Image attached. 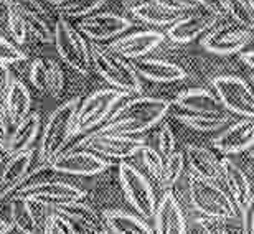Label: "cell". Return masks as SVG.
I'll use <instances>...</instances> for the list:
<instances>
[{
  "instance_id": "6da1fadb",
  "label": "cell",
  "mask_w": 254,
  "mask_h": 234,
  "mask_svg": "<svg viewBox=\"0 0 254 234\" xmlns=\"http://www.w3.org/2000/svg\"><path fill=\"white\" fill-rule=\"evenodd\" d=\"M172 103L162 98H150V96H139V98H127L124 103L118 106L108 120L93 130L96 134H118L135 137L145 134L154 129L157 124L164 120V117L170 113Z\"/></svg>"
},
{
  "instance_id": "7a4b0ae2",
  "label": "cell",
  "mask_w": 254,
  "mask_h": 234,
  "mask_svg": "<svg viewBox=\"0 0 254 234\" xmlns=\"http://www.w3.org/2000/svg\"><path fill=\"white\" fill-rule=\"evenodd\" d=\"M47 170H50L48 165L40 164L37 165V169L30 170L27 178L17 186V190L10 195L8 200L23 198V200H30L43 208H50V210H57V208L69 205L73 201L84 200L86 191L83 188L68 181L48 180V178L40 176Z\"/></svg>"
},
{
  "instance_id": "3957f363",
  "label": "cell",
  "mask_w": 254,
  "mask_h": 234,
  "mask_svg": "<svg viewBox=\"0 0 254 234\" xmlns=\"http://www.w3.org/2000/svg\"><path fill=\"white\" fill-rule=\"evenodd\" d=\"M79 98L66 101L50 114L47 124L42 130L37 152L40 165H50L62 152H64L68 144H71V140L79 135Z\"/></svg>"
},
{
  "instance_id": "277c9868",
  "label": "cell",
  "mask_w": 254,
  "mask_h": 234,
  "mask_svg": "<svg viewBox=\"0 0 254 234\" xmlns=\"http://www.w3.org/2000/svg\"><path fill=\"white\" fill-rule=\"evenodd\" d=\"M189 196L193 210L203 215V218L218 221H230L238 218L236 205L216 181L190 175Z\"/></svg>"
},
{
  "instance_id": "5b68a950",
  "label": "cell",
  "mask_w": 254,
  "mask_h": 234,
  "mask_svg": "<svg viewBox=\"0 0 254 234\" xmlns=\"http://www.w3.org/2000/svg\"><path fill=\"white\" fill-rule=\"evenodd\" d=\"M91 63L101 78L116 89L124 91L127 94H139L142 91L140 78L137 76L132 63L118 57L108 47H101L98 43L89 45Z\"/></svg>"
},
{
  "instance_id": "8992f818",
  "label": "cell",
  "mask_w": 254,
  "mask_h": 234,
  "mask_svg": "<svg viewBox=\"0 0 254 234\" xmlns=\"http://www.w3.org/2000/svg\"><path fill=\"white\" fill-rule=\"evenodd\" d=\"M53 43L57 45L60 57L79 74H89L93 63H91V50L86 43L79 30L71 25L69 20L60 17L53 25Z\"/></svg>"
},
{
  "instance_id": "52a82bcc",
  "label": "cell",
  "mask_w": 254,
  "mask_h": 234,
  "mask_svg": "<svg viewBox=\"0 0 254 234\" xmlns=\"http://www.w3.org/2000/svg\"><path fill=\"white\" fill-rule=\"evenodd\" d=\"M119 183L127 203L134 208L137 215L144 218L145 221L154 220L157 198L149 178L137 167L129 164L127 160H123L119 164Z\"/></svg>"
},
{
  "instance_id": "ba28073f",
  "label": "cell",
  "mask_w": 254,
  "mask_h": 234,
  "mask_svg": "<svg viewBox=\"0 0 254 234\" xmlns=\"http://www.w3.org/2000/svg\"><path fill=\"white\" fill-rule=\"evenodd\" d=\"M130 94L124 93L121 89L108 88L98 89L89 96H86L83 101H79L78 108V124L79 134H89L94 129H98L109 119L111 114L118 109L121 103L129 98Z\"/></svg>"
},
{
  "instance_id": "9c48e42d",
  "label": "cell",
  "mask_w": 254,
  "mask_h": 234,
  "mask_svg": "<svg viewBox=\"0 0 254 234\" xmlns=\"http://www.w3.org/2000/svg\"><path fill=\"white\" fill-rule=\"evenodd\" d=\"M144 145L145 140L139 139V137L89 132L78 144H74V149H86L101 155L103 159L123 162L130 159V157H135Z\"/></svg>"
},
{
  "instance_id": "30bf717a",
  "label": "cell",
  "mask_w": 254,
  "mask_h": 234,
  "mask_svg": "<svg viewBox=\"0 0 254 234\" xmlns=\"http://www.w3.org/2000/svg\"><path fill=\"white\" fill-rule=\"evenodd\" d=\"M213 91L223 108L231 114L254 117V89L238 76H218L211 81Z\"/></svg>"
},
{
  "instance_id": "8fae6325",
  "label": "cell",
  "mask_w": 254,
  "mask_h": 234,
  "mask_svg": "<svg viewBox=\"0 0 254 234\" xmlns=\"http://www.w3.org/2000/svg\"><path fill=\"white\" fill-rule=\"evenodd\" d=\"M251 33L238 23H216L200 38L201 48L213 55L241 53L251 42Z\"/></svg>"
},
{
  "instance_id": "7c38bea8",
  "label": "cell",
  "mask_w": 254,
  "mask_h": 234,
  "mask_svg": "<svg viewBox=\"0 0 254 234\" xmlns=\"http://www.w3.org/2000/svg\"><path fill=\"white\" fill-rule=\"evenodd\" d=\"M132 27H134V22L124 15L114 12H98L81 20L78 30L83 37L89 38L91 42L103 43L123 37Z\"/></svg>"
},
{
  "instance_id": "4fadbf2b",
  "label": "cell",
  "mask_w": 254,
  "mask_h": 234,
  "mask_svg": "<svg viewBox=\"0 0 254 234\" xmlns=\"http://www.w3.org/2000/svg\"><path fill=\"white\" fill-rule=\"evenodd\" d=\"M48 167L50 170L57 172V174L76 175V176H94L108 170L111 167V162L91 150L73 149L68 152H62Z\"/></svg>"
},
{
  "instance_id": "5bb4252c",
  "label": "cell",
  "mask_w": 254,
  "mask_h": 234,
  "mask_svg": "<svg viewBox=\"0 0 254 234\" xmlns=\"http://www.w3.org/2000/svg\"><path fill=\"white\" fill-rule=\"evenodd\" d=\"M48 215L43 206L30 200H8V221L22 234H47Z\"/></svg>"
},
{
  "instance_id": "9a60e30c",
  "label": "cell",
  "mask_w": 254,
  "mask_h": 234,
  "mask_svg": "<svg viewBox=\"0 0 254 234\" xmlns=\"http://www.w3.org/2000/svg\"><path fill=\"white\" fill-rule=\"evenodd\" d=\"M165 35L157 30H139V32L123 35L109 45V50L124 59H140L150 55L164 43Z\"/></svg>"
},
{
  "instance_id": "2e32d148",
  "label": "cell",
  "mask_w": 254,
  "mask_h": 234,
  "mask_svg": "<svg viewBox=\"0 0 254 234\" xmlns=\"http://www.w3.org/2000/svg\"><path fill=\"white\" fill-rule=\"evenodd\" d=\"M213 147L225 155L241 154L254 147V117H241L228 124L215 139Z\"/></svg>"
},
{
  "instance_id": "e0dca14e",
  "label": "cell",
  "mask_w": 254,
  "mask_h": 234,
  "mask_svg": "<svg viewBox=\"0 0 254 234\" xmlns=\"http://www.w3.org/2000/svg\"><path fill=\"white\" fill-rule=\"evenodd\" d=\"M154 233L155 234H187V220L182 210L179 198L172 190L164 191L157 201L154 215Z\"/></svg>"
},
{
  "instance_id": "ac0fdd59",
  "label": "cell",
  "mask_w": 254,
  "mask_h": 234,
  "mask_svg": "<svg viewBox=\"0 0 254 234\" xmlns=\"http://www.w3.org/2000/svg\"><path fill=\"white\" fill-rule=\"evenodd\" d=\"M218 23V18L211 13H185L167 28L165 37L177 45H187L201 38L208 30Z\"/></svg>"
},
{
  "instance_id": "d6986e66",
  "label": "cell",
  "mask_w": 254,
  "mask_h": 234,
  "mask_svg": "<svg viewBox=\"0 0 254 234\" xmlns=\"http://www.w3.org/2000/svg\"><path fill=\"white\" fill-rule=\"evenodd\" d=\"M35 160V150H20L7 155L0 174V201L8 200L17 186L27 178Z\"/></svg>"
},
{
  "instance_id": "ffe728a7",
  "label": "cell",
  "mask_w": 254,
  "mask_h": 234,
  "mask_svg": "<svg viewBox=\"0 0 254 234\" xmlns=\"http://www.w3.org/2000/svg\"><path fill=\"white\" fill-rule=\"evenodd\" d=\"M58 215L64 216L74 226L81 228V233H94V234H109L108 226L103 218V213H99L96 208L88 205L86 201H73L69 205L60 206L53 210Z\"/></svg>"
},
{
  "instance_id": "44dd1931",
  "label": "cell",
  "mask_w": 254,
  "mask_h": 234,
  "mask_svg": "<svg viewBox=\"0 0 254 234\" xmlns=\"http://www.w3.org/2000/svg\"><path fill=\"white\" fill-rule=\"evenodd\" d=\"M132 68L139 78H144L152 83H177L187 78V73L182 66L172 61L157 59V58H140L134 59Z\"/></svg>"
},
{
  "instance_id": "7402d4cb",
  "label": "cell",
  "mask_w": 254,
  "mask_h": 234,
  "mask_svg": "<svg viewBox=\"0 0 254 234\" xmlns=\"http://www.w3.org/2000/svg\"><path fill=\"white\" fill-rule=\"evenodd\" d=\"M172 106H175V109L185 111V113H196V114L226 111L213 91L203 88H190L182 91V93L175 96Z\"/></svg>"
},
{
  "instance_id": "603a6c76",
  "label": "cell",
  "mask_w": 254,
  "mask_h": 234,
  "mask_svg": "<svg viewBox=\"0 0 254 234\" xmlns=\"http://www.w3.org/2000/svg\"><path fill=\"white\" fill-rule=\"evenodd\" d=\"M185 162L189 164L190 175L210 181L221 180V162L216 159L215 154L200 145L185 147Z\"/></svg>"
},
{
  "instance_id": "cb8c5ba5",
  "label": "cell",
  "mask_w": 254,
  "mask_h": 234,
  "mask_svg": "<svg viewBox=\"0 0 254 234\" xmlns=\"http://www.w3.org/2000/svg\"><path fill=\"white\" fill-rule=\"evenodd\" d=\"M221 162V180L228 188V195L236 205L238 210L245 206L251 196V183L248 175L233 162L230 157H223Z\"/></svg>"
},
{
  "instance_id": "d4e9b609",
  "label": "cell",
  "mask_w": 254,
  "mask_h": 234,
  "mask_svg": "<svg viewBox=\"0 0 254 234\" xmlns=\"http://www.w3.org/2000/svg\"><path fill=\"white\" fill-rule=\"evenodd\" d=\"M40 130H42V116L40 113H28L17 125H13V130L10 132L7 145H5V155L33 149Z\"/></svg>"
},
{
  "instance_id": "484cf974",
  "label": "cell",
  "mask_w": 254,
  "mask_h": 234,
  "mask_svg": "<svg viewBox=\"0 0 254 234\" xmlns=\"http://www.w3.org/2000/svg\"><path fill=\"white\" fill-rule=\"evenodd\" d=\"M103 218L109 234H155L144 218L124 210H104Z\"/></svg>"
},
{
  "instance_id": "4316f807",
  "label": "cell",
  "mask_w": 254,
  "mask_h": 234,
  "mask_svg": "<svg viewBox=\"0 0 254 234\" xmlns=\"http://www.w3.org/2000/svg\"><path fill=\"white\" fill-rule=\"evenodd\" d=\"M175 117L182 124L189 125L190 129L196 132H215L225 129L228 124L233 122V114L230 111H221V113H208V114H196V113H185V111L175 109Z\"/></svg>"
},
{
  "instance_id": "83f0119b",
  "label": "cell",
  "mask_w": 254,
  "mask_h": 234,
  "mask_svg": "<svg viewBox=\"0 0 254 234\" xmlns=\"http://www.w3.org/2000/svg\"><path fill=\"white\" fill-rule=\"evenodd\" d=\"M30 108H32V94H30L28 88L25 86L22 79L15 78L12 89L8 91V96L5 99L3 108V114L7 117L8 124L17 125L25 116L32 113Z\"/></svg>"
},
{
  "instance_id": "f1b7e54d",
  "label": "cell",
  "mask_w": 254,
  "mask_h": 234,
  "mask_svg": "<svg viewBox=\"0 0 254 234\" xmlns=\"http://www.w3.org/2000/svg\"><path fill=\"white\" fill-rule=\"evenodd\" d=\"M132 15L140 20L144 23L149 25H157V27H170L172 23L177 22L180 17H184L185 13L182 12H172V10H167L160 5H157L155 2H142L135 7L130 8Z\"/></svg>"
},
{
  "instance_id": "f546056e",
  "label": "cell",
  "mask_w": 254,
  "mask_h": 234,
  "mask_svg": "<svg viewBox=\"0 0 254 234\" xmlns=\"http://www.w3.org/2000/svg\"><path fill=\"white\" fill-rule=\"evenodd\" d=\"M106 3V0H60L53 5L58 17L71 20V18H83L94 13Z\"/></svg>"
},
{
  "instance_id": "4dcf8cb0",
  "label": "cell",
  "mask_w": 254,
  "mask_h": 234,
  "mask_svg": "<svg viewBox=\"0 0 254 234\" xmlns=\"http://www.w3.org/2000/svg\"><path fill=\"white\" fill-rule=\"evenodd\" d=\"M185 169V155L182 152L175 150L169 159L164 160V170H162V176L159 181V186L164 191L172 190L175 183L180 180L182 174Z\"/></svg>"
},
{
  "instance_id": "1f68e13d",
  "label": "cell",
  "mask_w": 254,
  "mask_h": 234,
  "mask_svg": "<svg viewBox=\"0 0 254 234\" xmlns=\"http://www.w3.org/2000/svg\"><path fill=\"white\" fill-rule=\"evenodd\" d=\"M137 155L140 157L142 165H144V169L147 170V174L150 175L152 180L159 183L162 176V170H164V159L160 157L157 149L145 144Z\"/></svg>"
},
{
  "instance_id": "d6a6232c",
  "label": "cell",
  "mask_w": 254,
  "mask_h": 234,
  "mask_svg": "<svg viewBox=\"0 0 254 234\" xmlns=\"http://www.w3.org/2000/svg\"><path fill=\"white\" fill-rule=\"evenodd\" d=\"M47 66V83H48V94L53 99H60L64 91V73L57 61L52 58L45 59Z\"/></svg>"
},
{
  "instance_id": "836d02e7",
  "label": "cell",
  "mask_w": 254,
  "mask_h": 234,
  "mask_svg": "<svg viewBox=\"0 0 254 234\" xmlns=\"http://www.w3.org/2000/svg\"><path fill=\"white\" fill-rule=\"evenodd\" d=\"M27 23L28 35H32L40 43L53 42V27L50 25V17H23Z\"/></svg>"
},
{
  "instance_id": "e575fe53",
  "label": "cell",
  "mask_w": 254,
  "mask_h": 234,
  "mask_svg": "<svg viewBox=\"0 0 254 234\" xmlns=\"http://www.w3.org/2000/svg\"><path fill=\"white\" fill-rule=\"evenodd\" d=\"M7 8L18 12L22 17H50L48 10L40 0H2Z\"/></svg>"
},
{
  "instance_id": "d590c367",
  "label": "cell",
  "mask_w": 254,
  "mask_h": 234,
  "mask_svg": "<svg viewBox=\"0 0 254 234\" xmlns=\"http://www.w3.org/2000/svg\"><path fill=\"white\" fill-rule=\"evenodd\" d=\"M7 30L15 45H18V47L20 45H25L28 38L27 23H25V18L22 15L12 8H7Z\"/></svg>"
},
{
  "instance_id": "8d00e7d4",
  "label": "cell",
  "mask_w": 254,
  "mask_h": 234,
  "mask_svg": "<svg viewBox=\"0 0 254 234\" xmlns=\"http://www.w3.org/2000/svg\"><path fill=\"white\" fill-rule=\"evenodd\" d=\"M27 61V55L12 40L0 37V64H17Z\"/></svg>"
},
{
  "instance_id": "74e56055",
  "label": "cell",
  "mask_w": 254,
  "mask_h": 234,
  "mask_svg": "<svg viewBox=\"0 0 254 234\" xmlns=\"http://www.w3.org/2000/svg\"><path fill=\"white\" fill-rule=\"evenodd\" d=\"M157 152L160 154L162 159H169L175 152V135L169 122H164L157 134Z\"/></svg>"
},
{
  "instance_id": "f35d334b",
  "label": "cell",
  "mask_w": 254,
  "mask_h": 234,
  "mask_svg": "<svg viewBox=\"0 0 254 234\" xmlns=\"http://www.w3.org/2000/svg\"><path fill=\"white\" fill-rule=\"evenodd\" d=\"M30 83L35 86V89L43 94H48V83H47V66L43 58H37L32 61L28 71Z\"/></svg>"
},
{
  "instance_id": "ab89813d",
  "label": "cell",
  "mask_w": 254,
  "mask_h": 234,
  "mask_svg": "<svg viewBox=\"0 0 254 234\" xmlns=\"http://www.w3.org/2000/svg\"><path fill=\"white\" fill-rule=\"evenodd\" d=\"M47 234H83L76 230V226L64 216L52 211L48 215V226Z\"/></svg>"
},
{
  "instance_id": "60d3db41",
  "label": "cell",
  "mask_w": 254,
  "mask_h": 234,
  "mask_svg": "<svg viewBox=\"0 0 254 234\" xmlns=\"http://www.w3.org/2000/svg\"><path fill=\"white\" fill-rule=\"evenodd\" d=\"M15 81V74L10 64H0V111L3 113L5 99L8 96V91L12 89V84Z\"/></svg>"
},
{
  "instance_id": "b9f144b4",
  "label": "cell",
  "mask_w": 254,
  "mask_h": 234,
  "mask_svg": "<svg viewBox=\"0 0 254 234\" xmlns=\"http://www.w3.org/2000/svg\"><path fill=\"white\" fill-rule=\"evenodd\" d=\"M241 234H254V193L241 208Z\"/></svg>"
},
{
  "instance_id": "7bdbcfd3",
  "label": "cell",
  "mask_w": 254,
  "mask_h": 234,
  "mask_svg": "<svg viewBox=\"0 0 254 234\" xmlns=\"http://www.w3.org/2000/svg\"><path fill=\"white\" fill-rule=\"evenodd\" d=\"M152 2H155L157 5H160V7H164L167 10H172V12H182V13L195 12L198 8L196 0H152Z\"/></svg>"
},
{
  "instance_id": "ee69618b",
  "label": "cell",
  "mask_w": 254,
  "mask_h": 234,
  "mask_svg": "<svg viewBox=\"0 0 254 234\" xmlns=\"http://www.w3.org/2000/svg\"><path fill=\"white\" fill-rule=\"evenodd\" d=\"M198 7H203L208 13L215 15L216 18H221L226 15L225 0H196Z\"/></svg>"
},
{
  "instance_id": "f6af8a7d",
  "label": "cell",
  "mask_w": 254,
  "mask_h": 234,
  "mask_svg": "<svg viewBox=\"0 0 254 234\" xmlns=\"http://www.w3.org/2000/svg\"><path fill=\"white\" fill-rule=\"evenodd\" d=\"M200 226L205 234H233L231 231H228L226 228L221 225V221L210 220V218H201Z\"/></svg>"
},
{
  "instance_id": "bcb514c9",
  "label": "cell",
  "mask_w": 254,
  "mask_h": 234,
  "mask_svg": "<svg viewBox=\"0 0 254 234\" xmlns=\"http://www.w3.org/2000/svg\"><path fill=\"white\" fill-rule=\"evenodd\" d=\"M8 120L5 114L0 111V149L5 152V145H7V140H8Z\"/></svg>"
},
{
  "instance_id": "7dc6e473",
  "label": "cell",
  "mask_w": 254,
  "mask_h": 234,
  "mask_svg": "<svg viewBox=\"0 0 254 234\" xmlns=\"http://www.w3.org/2000/svg\"><path fill=\"white\" fill-rule=\"evenodd\" d=\"M240 58H241L243 63L250 66L251 69H254V50H248V52H241Z\"/></svg>"
},
{
  "instance_id": "c3c4849f",
  "label": "cell",
  "mask_w": 254,
  "mask_h": 234,
  "mask_svg": "<svg viewBox=\"0 0 254 234\" xmlns=\"http://www.w3.org/2000/svg\"><path fill=\"white\" fill-rule=\"evenodd\" d=\"M12 230H13L12 223H10L8 220H3V218H0V234H8Z\"/></svg>"
},
{
  "instance_id": "681fc988",
  "label": "cell",
  "mask_w": 254,
  "mask_h": 234,
  "mask_svg": "<svg viewBox=\"0 0 254 234\" xmlns=\"http://www.w3.org/2000/svg\"><path fill=\"white\" fill-rule=\"evenodd\" d=\"M5 157H7V155H5V152H3L2 149H0V174H2V169H3V162H5Z\"/></svg>"
},
{
  "instance_id": "f907efd6",
  "label": "cell",
  "mask_w": 254,
  "mask_h": 234,
  "mask_svg": "<svg viewBox=\"0 0 254 234\" xmlns=\"http://www.w3.org/2000/svg\"><path fill=\"white\" fill-rule=\"evenodd\" d=\"M43 2H48V3H52V5H57L60 0H43Z\"/></svg>"
},
{
  "instance_id": "816d5d0a",
  "label": "cell",
  "mask_w": 254,
  "mask_h": 234,
  "mask_svg": "<svg viewBox=\"0 0 254 234\" xmlns=\"http://www.w3.org/2000/svg\"><path fill=\"white\" fill-rule=\"evenodd\" d=\"M248 2H250V3L253 5V7H254V0H248Z\"/></svg>"
},
{
  "instance_id": "f5cc1de1",
  "label": "cell",
  "mask_w": 254,
  "mask_h": 234,
  "mask_svg": "<svg viewBox=\"0 0 254 234\" xmlns=\"http://www.w3.org/2000/svg\"><path fill=\"white\" fill-rule=\"evenodd\" d=\"M251 157H253V159H254V147H253V152H251Z\"/></svg>"
},
{
  "instance_id": "db71d44e",
  "label": "cell",
  "mask_w": 254,
  "mask_h": 234,
  "mask_svg": "<svg viewBox=\"0 0 254 234\" xmlns=\"http://www.w3.org/2000/svg\"><path fill=\"white\" fill-rule=\"evenodd\" d=\"M253 89H254V76H253Z\"/></svg>"
},
{
  "instance_id": "11a10c76",
  "label": "cell",
  "mask_w": 254,
  "mask_h": 234,
  "mask_svg": "<svg viewBox=\"0 0 254 234\" xmlns=\"http://www.w3.org/2000/svg\"><path fill=\"white\" fill-rule=\"evenodd\" d=\"M83 234H94V233H83Z\"/></svg>"
}]
</instances>
